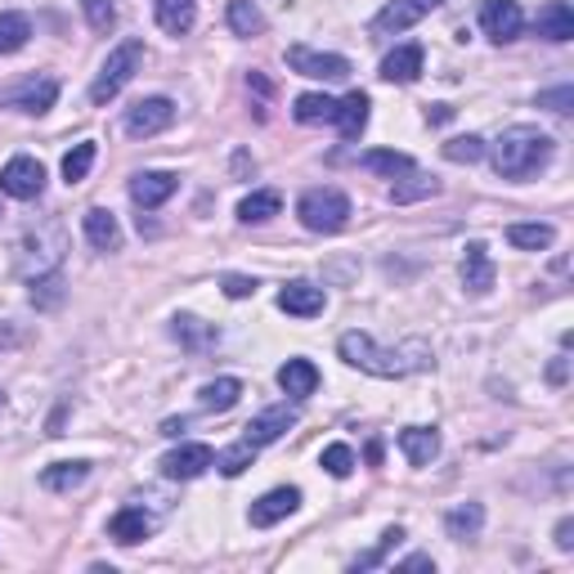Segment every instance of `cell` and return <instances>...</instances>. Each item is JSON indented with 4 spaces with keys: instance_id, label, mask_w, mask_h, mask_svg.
Segmentation results:
<instances>
[{
    "instance_id": "obj_19",
    "label": "cell",
    "mask_w": 574,
    "mask_h": 574,
    "mask_svg": "<svg viewBox=\"0 0 574 574\" xmlns=\"http://www.w3.org/2000/svg\"><path fill=\"white\" fill-rule=\"evenodd\" d=\"M81 225H86V242H91L95 252H122V225H117V216H113V211L91 207Z\"/></svg>"
},
{
    "instance_id": "obj_29",
    "label": "cell",
    "mask_w": 574,
    "mask_h": 574,
    "mask_svg": "<svg viewBox=\"0 0 574 574\" xmlns=\"http://www.w3.org/2000/svg\"><path fill=\"white\" fill-rule=\"evenodd\" d=\"M283 211V198L274 194V189H257V194H248L238 202V220L242 225H265V220H274Z\"/></svg>"
},
{
    "instance_id": "obj_9",
    "label": "cell",
    "mask_w": 574,
    "mask_h": 574,
    "mask_svg": "<svg viewBox=\"0 0 574 574\" xmlns=\"http://www.w3.org/2000/svg\"><path fill=\"white\" fill-rule=\"evenodd\" d=\"M288 67L296 76H314V81H342V76H351V59L323 54V50H310V45H292L288 50Z\"/></svg>"
},
{
    "instance_id": "obj_6",
    "label": "cell",
    "mask_w": 574,
    "mask_h": 574,
    "mask_svg": "<svg viewBox=\"0 0 574 574\" xmlns=\"http://www.w3.org/2000/svg\"><path fill=\"white\" fill-rule=\"evenodd\" d=\"M0 194H6V198H19V202L41 198V194H45V167H41L36 157H28V153L10 157L6 171H0Z\"/></svg>"
},
{
    "instance_id": "obj_44",
    "label": "cell",
    "mask_w": 574,
    "mask_h": 574,
    "mask_svg": "<svg viewBox=\"0 0 574 574\" xmlns=\"http://www.w3.org/2000/svg\"><path fill=\"white\" fill-rule=\"evenodd\" d=\"M570 104H574V91H570V86H556V91H543V95H539V108H547V113H570Z\"/></svg>"
},
{
    "instance_id": "obj_21",
    "label": "cell",
    "mask_w": 574,
    "mask_h": 574,
    "mask_svg": "<svg viewBox=\"0 0 574 574\" xmlns=\"http://www.w3.org/2000/svg\"><path fill=\"white\" fill-rule=\"evenodd\" d=\"M153 534V521L144 516V508H122L113 521H108V539L122 543V547H135Z\"/></svg>"
},
{
    "instance_id": "obj_8",
    "label": "cell",
    "mask_w": 574,
    "mask_h": 574,
    "mask_svg": "<svg viewBox=\"0 0 574 574\" xmlns=\"http://www.w3.org/2000/svg\"><path fill=\"white\" fill-rule=\"evenodd\" d=\"M54 100H59V81L54 76H28V81H19L14 91H6L0 95V104H10V108H19V113H28V117H41V113H50L54 108Z\"/></svg>"
},
{
    "instance_id": "obj_2",
    "label": "cell",
    "mask_w": 574,
    "mask_h": 574,
    "mask_svg": "<svg viewBox=\"0 0 574 574\" xmlns=\"http://www.w3.org/2000/svg\"><path fill=\"white\" fill-rule=\"evenodd\" d=\"M552 153H556V144H552L547 131H539V126H512L494 144V171L503 180H530V176H539L547 167Z\"/></svg>"
},
{
    "instance_id": "obj_49",
    "label": "cell",
    "mask_w": 574,
    "mask_h": 574,
    "mask_svg": "<svg viewBox=\"0 0 574 574\" xmlns=\"http://www.w3.org/2000/svg\"><path fill=\"white\" fill-rule=\"evenodd\" d=\"M414 6H418L422 14H431V10H440V6H445V0H414Z\"/></svg>"
},
{
    "instance_id": "obj_36",
    "label": "cell",
    "mask_w": 574,
    "mask_h": 574,
    "mask_svg": "<svg viewBox=\"0 0 574 574\" xmlns=\"http://www.w3.org/2000/svg\"><path fill=\"white\" fill-rule=\"evenodd\" d=\"M28 36H32V23L23 14H14V10L0 14V54H19L28 45Z\"/></svg>"
},
{
    "instance_id": "obj_43",
    "label": "cell",
    "mask_w": 574,
    "mask_h": 574,
    "mask_svg": "<svg viewBox=\"0 0 574 574\" xmlns=\"http://www.w3.org/2000/svg\"><path fill=\"white\" fill-rule=\"evenodd\" d=\"M399 539H404V530H399V525H395V530H386V534H382V543H377L373 552H364V556H355V561H351V570H373V565H377V561H382V556H386Z\"/></svg>"
},
{
    "instance_id": "obj_38",
    "label": "cell",
    "mask_w": 574,
    "mask_h": 574,
    "mask_svg": "<svg viewBox=\"0 0 574 574\" xmlns=\"http://www.w3.org/2000/svg\"><path fill=\"white\" fill-rule=\"evenodd\" d=\"M252 462H257V445H248V440H238V445H229V449L216 453V471L220 476H242Z\"/></svg>"
},
{
    "instance_id": "obj_42",
    "label": "cell",
    "mask_w": 574,
    "mask_h": 574,
    "mask_svg": "<svg viewBox=\"0 0 574 574\" xmlns=\"http://www.w3.org/2000/svg\"><path fill=\"white\" fill-rule=\"evenodd\" d=\"M59 301H63V279H59V274H45V279H36V283H32V305L54 310Z\"/></svg>"
},
{
    "instance_id": "obj_11",
    "label": "cell",
    "mask_w": 574,
    "mask_h": 574,
    "mask_svg": "<svg viewBox=\"0 0 574 574\" xmlns=\"http://www.w3.org/2000/svg\"><path fill=\"white\" fill-rule=\"evenodd\" d=\"M157 467H161V476H167V480H198L207 467H216V453H211V445H180Z\"/></svg>"
},
{
    "instance_id": "obj_33",
    "label": "cell",
    "mask_w": 574,
    "mask_h": 574,
    "mask_svg": "<svg viewBox=\"0 0 574 574\" xmlns=\"http://www.w3.org/2000/svg\"><path fill=\"white\" fill-rule=\"evenodd\" d=\"M229 28H233V36H261L265 14L252 6V0H229Z\"/></svg>"
},
{
    "instance_id": "obj_35",
    "label": "cell",
    "mask_w": 574,
    "mask_h": 574,
    "mask_svg": "<svg viewBox=\"0 0 574 574\" xmlns=\"http://www.w3.org/2000/svg\"><path fill=\"white\" fill-rule=\"evenodd\" d=\"M364 167L377 171V176H386V180H395L404 171H414V157H408V153H390V148H373V153H364Z\"/></svg>"
},
{
    "instance_id": "obj_48",
    "label": "cell",
    "mask_w": 574,
    "mask_h": 574,
    "mask_svg": "<svg viewBox=\"0 0 574 574\" xmlns=\"http://www.w3.org/2000/svg\"><path fill=\"white\" fill-rule=\"evenodd\" d=\"M547 377H552V382H556V386H561V382H565V355H556V359H552V373H547Z\"/></svg>"
},
{
    "instance_id": "obj_4",
    "label": "cell",
    "mask_w": 574,
    "mask_h": 574,
    "mask_svg": "<svg viewBox=\"0 0 574 574\" xmlns=\"http://www.w3.org/2000/svg\"><path fill=\"white\" fill-rule=\"evenodd\" d=\"M139 67H144V41L126 36V41L104 59L100 76L91 81V104H108V100H117V95L131 86V76H135Z\"/></svg>"
},
{
    "instance_id": "obj_20",
    "label": "cell",
    "mask_w": 574,
    "mask_h": 574,
    "mask_svg": "<svg viewBox=\"0 0 574 574\" xmlns=\"http://www.w3.org/2000/svg\"><path fill=\"white\" fill-rule=\"evenodd\" d=\"M534 32L543 41H552V45L570 41L574 36V10L565 6V0H547V6L539 10V19H534Z\"/></svg>"
},
{
    "instance_id": "obj_22",
    "label": "cell",
    "mask_w": 574,
    "mask_h": 574,
    "mask_svg": "<svg viewBox=\"0 0 574 574\" xmlns=\"http://www.w3.org/2000/svg\"><path fill=\"white\" fill-rule=\"evenodd\" d=\"M279 386H283L292 399H310V395L319 390V368H314L310 359H288V364L279 368Z\"/></svg>"
},
{
    "instance_id": "obj_26",
    "label": "cell",
    "mask_w": 574,
    "mask_h": 574,
    "mask_svg": "<svg viewBox=\"0 0 574 574\" xmlns=\"http://www.w3.org/2000/svg\"><path fill=\"white\" fill-rule=\"evenodd\" d=\"M422 19V10L414 6V0H390V6L368 23L373 36H386V32H404V28H414Z\"/></svg>"
},
{
    "instance_id": "obj_13",
    "label": "cell",
    "mask_w": 574,
    "mask_h": 574,
    "mask_svg": "<svg viewBox=\"0 0 574 574\" xmlns=\"http://www.w3.org/2000/svg\"><path fill=\"white\" fill-rule=\"evenodd\" d=\"M296 508H301V489H296V484L270 489L265 499L252 503V525H257V530H270V525H279L283 516H292Z\"/></svg>"
},
{
    "instance_id": "obj_27",
    "label": "cell",
    "mask_w": 574,
    "mask_h": 574,
    "mask_svg": "<svg viewBox=\"0 0 574 574\" xmlns=\"http://www.w3.org/2000/svg\"><path fill=\"white\" fill-rule=\"evenodd\" d=\"M171 337H176L185 351H207V346H216V327L202 323V319H194V314H176V319H171Z\"/></svg>"
},
{
    "instance_id": "obj_3",
    "label": "cell",
    "mask_w": 574,
    "mask_h": 574,
    "mask_svg": "<svg viewBox=\"0 0 574 574\" xmlns=\"http://www.w3.org/2000/svg\"><path fill=\"white\" fill-rule=\"evenodd\" d=\"M63 252H67V229H63L59 220H45V225H36V229H28V233L19 238L14 270H19L28 283H36V279H45V274H59Z\"/></svg>"
},
{
    "instance_id": "obj_25",
    "label": "cell",
    "mask_w": 574,
    "mask_h": 574,
    "mask_svg": "<svg viewBox=\"0 0 574 574\" xmlns=\"http://www.w3.org/2000/svg\"><path fill=\"white\" fill-rule=\"evenodd\" d=\"M368 95L364 91H351L346 100H337V126H342V139H359L364 126H368Z\"/></svg>"
},
{
    "instance_id": "obj_34",
    "label": "cell",
    "mask_w": 574,
    "mask_h": 574,
    "mask_svg": "<svg viewBox=\"0 0 574 574\" xmlns=\"http://www.w3.org/2000/svg\"><path fill=\"white\" fill-rule=\"evenodd\" d=\"M480 525H484V508H480V503H462V508H453V512L445 516L449 539H476Z\"/></svg>"
},
{
    "instance_id": "obj_10",
    "label": "cell",
    "mask_w": 574,
    "mask_h": 574,
    "mask_svg": "<svg viewBox=\"0 0 574 574\" xmlns=\"http://www.w3.org/2000/svg\"><path fill=\"white\" fill-rule=\"evenodd\" d=\"M480 28H484L489 41H499V45H503V41L521 36L525 14H521L516 0H484V6H480Z\"/></svg>"
},
{
    "instance_id": "obj_16",
    "label": "cell",
    "mask_w": 574,
    "mask_h": 574,
    "mask_svg": "<svg viewBox=\"0 0 574 574\" xmlns=\"http://www.w3.org/2000/svg\"><path fill=\"white\" fill-rule=\"evenodd\" d=\"M323 305H327L323 288H314V283H305V279H296V283H288V288L279 292V310L292 314V319H314V314H323Z\"/></svg>"
},
{
    "instance_id": "obj_17",
    "label": "cell",
    "mask_w": 574,
    "mask_h": 574,
    "mask_svg": "<svg viewBox=\"0 0 574 574\" xmlns=\"http://www.w3.org/2000/svg\"><path fill=\"white\" fill-rule=\"evenodd\" d=\"M422 45H399V50H390L386 59H382V81H390V86H408V81H418V72H422Z\"/></svg>"
},
{
    "instance_id": "obj_24",
    "label": "cell",
    "mask_w": 574,
    "mask_h": 574,
    "mask_svg": "<svg viewBox=\"0 0 574 574\" xmlns=\"http://www.w3.org/2000/svg\"><path fill=\"white\" fill-rule=\"evenodd\" d=\"M399 449H404V458L414 462V467H427L440 453V436L427 431V427H404L399 431Z\"/></svg>"
},
{
    "instance_id": "obj_23",
    "label": "cell",
    "mask_w": 574,
    "mask_h": 574,
    "mask_svg": "<svg viewBox=\"0 0 574 574\" xmlns=\"http://www.w3.org/2000/svg\"><path fill=\"white\" fill-rule=\"evenodd\" d=\"M436 194H440V180H436V176H422V171H404V176H395V185H390V202H395V207L422 202V198H436Z\"/></svg>"
},
{
    "instance_id": "obj_14",
    "label": "cell",
    "mask_w": 574,
    "mask_h": 574,
    "mask_svg": "<svg viewBox=\"0 0 574 574\" xmlns=\"http://www.w3.org/2000/svg\"><path fill=\"white\" fill-rule=\"evenodd\" d=\"M462 288L471 296H484L489 288H494V257H489L484 242H467V252H462Z\"/></svg>"
},
{
    "instance_id": "obj_47",
    "label": "cell",
    "mask_w": 574,
    "mask_h": 574,
    "mask_svg": "<svg viewBox=\"0 0 574 574\" xmlns=\"http://www.w3.org/2000/svg\"><path fill=\"white\" fill-rule=\"evenodd\" d=\"M395 570H436V561L431 556H404Z\"/></svg>"
},
{
    "instance_id": "obj_15",
    "label": "cell",
    "mask_w": 574,
    "mask_h": 574,
    "mask_svg": "<svg viewBox=\"0 0 574 574\" xmlns=\"http://www.w3.org/2000/svg\"><path fill=\"white\" fill-rule=\"evenodd\" d=\"M176 189H180V176H171V171H144V176L131 180V202L144 207V211H153V207L167 202Z\"/></svg>"
},
{
    "instance_id": "obj_46",
    "label": "cell",
    "mask_w": 574,
    "mask_h": 574,
    "mask_svg": "<svg viewBox=\"0 0 574 574\" xmlns=\"http://www.w3.org/2000/svg\"><path fill=\"white\" fill-rule=\"evenodd\" d=\"M556 547H561V552H574V516H561V525H556Z\"/></svg>"
},
{
    "instance_id": "obj_18",
    "label": "cell",
    "mask_w": 574,
    "mask_h": 574,
    "mask_svg": "<svg viewBox=\"0 0 574 574\" xmlns=\"http://www.w3.org/2000/svg\"><path fill=\"white\" fill-rule=\"evenodd\" d=\"M157 10V28L167 36H189L198 23V0H153Z\"/></svg>"
},
{
    "instance_id": "obj_37",
    "label": "cell",
    "mask_w": 574,
    "mask_h": 574,
    "mask_svg": "<svg viewBox=\"0 0 574 574\" xmlns=\"http://www.w3.org/2000/svg\"><path fill=\"white\" fill-rule=\"evenodd\" d=\"M95 153H100V148H95L91 139L76 144L72 153H63V180H67V185H81V180H86L91 167H95Z\"/></svg>"
},
{
    "instance_id": "obj_31",
    "label": "cell",
    "mask_w": 574,
    "mask_h": 574,
    "mask_svg": "<svg viewBox=\"0 0 574 574\" xmlns=\"http://www.w3.org/2000/svg\"><path fill=\"white\" fill-rule=\"evenodd\" d=\"M86 476H91V462H54V467L41 471V484L50 489V494H67V489L86 484Z\"/></svg>"
},
{
    "instance_id": "obj_1",
    "label": "cell",
    "mask_w": 574,
    "mask_h": 574,
    "mask_svg": "<svg viewBox=\"0 0 574 574\" xmlns=\"http://www.w3.org/2000/svg\"><path fill=\"white\" fill-rule=\"evenodd\" d=\"M337 355H342L351 368L373 373V377H414V373H427V368L436 364L431 346L418 342V337L404 342V346H395V351H386V346H377L368 333H346V337L337 342Z\"/></svg>"
},
{
    "instance_id": "obj_28",
    "label": "cell",
    "mask_w": 574,
    "mask_h": 574,
    "mask_svg": "<svg viewBox=\"0 0 574 574\" xmlns=\"http://www.w3.org/2000/svg\"><path fill=\"white\" fill-rule=\"evenodd\" d=\"M238 395H242V382H238V377H216V382H207V386L198 390V408H202V414H225V408L238 404Z\"/></svg>"
},
{
    "instance_id": "obj_39",
    "label": "cell",
    "mask_w": 574,
    "mask_h": 574,
    "mask_svg": "<svg viewBox=\"0 0 574 574\" xmlns=\"http://www.w3.org/2000/svg\"><path fill=\"white\" fill-rule=\"evenodd\" d=\"M445 157L458 161V167H471V161L484 157V139H480V135H458V139L445 144Z\"/></svg>"
},
{
    "instance_id": "obj_50",
    "label": "cell",
    "mask_w": 574,
    "mask_h": 574,
    "mask_svg": "<svg viewBox=\"0 0 574 574\" xmlns=\"http://www.w3.org/2000/svg\"><path fill=\"white\" fill-rule=\"evenodd\" d=\"M0 216H6V211H0Z\"/></svg>"
},
{
    "instance_id": "obj_32",
    "label": "cell",
    "mask_w": 574,
    "mask_h": 574,
    "mask_svg": "<svg viewBox=\"0 0 574 574\" xmlns=\"http://www.w3.org/2000/svg\"><path fill=\"white\" fill-rule=\"evenodd\" d=\"M508 242L512 248H521V252H547L552 242H556V229L552 225H508Z\"/></svg>"
},
{
    "instance_id": "obj_40",
    "label": "cell",
    "mask_w": 574,
    "mask_h": 574,
    "mask_svg": "<svg viewBox=\"0 0 574 574\" xmlns=\"http://www.w3.org/2000/svg\"><path fill=\"white\" fill-rule=\"evenodd\" d=\"M323 471L337 476V480H346V476L355 471V449H351V445H327V449H323Z\"/></svg>"
},
{
    "instance_id": "obj_45",
    "label": "cell",
    "mask_w": 574,
    "mask_h": 574,
    "mask_svg": "<svg viewBox=\"0 0 574 574\" xmlns=\"http://www.w3.org/2000/svg\"><path fill=\"white\" fill-rule=\"evenodd\" d=\"M220 288H225L229 301H242V296H252V292H257V279H248V274H225Z\"/></svg>"
},
{
    "instance_id": "obj_12",
    "label": "cell",
    "mask_w": 574,
    "mask_h": 574,
    "mask_svg": "<svg viewBox=\"0 0 574 574\" xmlns=\"http://www.w3.org/2000/svg\"><path fill=\"white\" fill-rule=\"evenodd\" d=\"M288 427H296V408H292V404H274V408H265L261 418H252L248 427H242V440L257 445V449H265V445H274L279 436H288Z\"/></svg>"
},
{
    "instance_id": "obj_30",
    "label": "cell",
    "mask_w": 574,
    "mask_h": 574,
    "mask_svg": "<svg viewBox=\"0 0 574 574\" xmlns=\"http://www.w3.org/2000/svg\"><path fill=\"white\" fill-rule=\"evenodd\" d=\"M292 117L301 126H323V122H337V100L333 95H296Z\"/></svg>"
},
{
    "instance_id": "obj_7",
    "label": "cell",
    "mask_w": 574,
    "mask_h": 574,
    "mask_svg": "<svg viewBox=\"0 0 574 574\" xmlns=\"http://www.w3.org/2000/svg\"><path fill=\"white\" fill-rule=\"evenodd\" d=\"M176 122V104L167 100V95H153V100H139L131 113H126V122H122V131L131 135V139H153V135H161Z\"/></svg>"
},
{
    "instance_id": "obj_5",
    "label": "cell",
    "mask_w": 574,
    "mask_h": 574,
    "mask_svg": "<svg viewBox=\"0 0 574 574\" xmlns=\"http://www.w3.org/2000/svg\"><path fill=\"white\" fill-rule=\"evenodd\" d=\"M296 216L310 233H342L351 220V198L342 189H310V194H301Z\"/></svg>"
},
{
    "instance_id": "obj_41",
    "label": "cell",
    "mask_w": 574,
    "mask_h": 574,
    "mask_svg": "<svg viewBox=\"0 0 574 574\" xmlns=\"http://www.w3.org/2000/svg\"><path fill=\"white\" fill-rule=\"evenodd\" d=\"M81 14H86V23L95 32H108L117 23V6H113V0H81Z\"/></svg>"
}]
</instances>
